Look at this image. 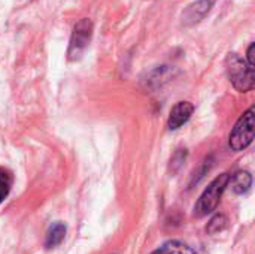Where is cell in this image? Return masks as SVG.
<instances>
[{
	"mask_svg": "<svg viewBox=\"0 0 255 254\" xmlns=\"http://www.w3.org/2000/svg\"><path fill=\"white\" fill-rule=\"evenodd\" d=\"M226 70L230 82L241 93L251 91L254 88V67H251L239 54L230 52L226 58Z\"/></svg>",
	"mask_w": 255,
	"mask_h": 254,
	"instance_id": "6da1fadb",
	"label": "cell"
},
{
	"mask_svg": "<svg viewBox=\"0 0 255 254\" xmlns=\"http://www.w3.org/2000/svg\"><path fill=\"white\" fill-rule=\"evenodd\" d=\"M226 228H227V219H226V216L218 214V216H215V217L209 222V225H208V232H209L211 235H217V234L223 232Z\"/></svg>",
	"mask_w": 255,
	"mask_h": 254,
	"instance_id": "8fae6325",
	"label": "cell"
},
{
	"mask_svg": "<svg viewBox=\"0 0 255 254\" xmlns=\"http://www.w3.org/2000/svg\"><path fill=\"white\" fill-rule=\"evenodd\" d=\"M155 252L157 254H197L191 247L181 241H167Z\"/></svg>",
	"mask_w": 255,
	"mask_h": 254,
	"instance_id": "9c48e42d",
	"label": "cell"
},
{
	"mask_svg": "<svg viewBox=\"0 0 255 254\" xmlns=\"http://www.w3.org/2000/svg\"><path fill=\"white\" fill-rule=\"evenodd\" d=\"M254 106L250 108L235 124L230 136L229 145L233 151H242L248 148L254 141Z\"/></svg>",
	"mask_w": 255,
	"mask_h": 254,
	"instance_id": "3957f363",
	"label": "cell"
},
{
	"mask_svg": "<svg viewBox=\"0 0 255 254\" xmlns=\"http://www.w3.org/2000/svg\"><path fill=\"white\" fill-rule=\"evenodd\" d=\"M229 175L223 174L220 177H217L209 186L208 189L202 193V196L199 198L196 207H194V216L196 217H205L208 214H211L212 211H215V208L218 207L221 196L226 190V187L229 186Z\"/></svg>",
	"mask_w": 255,
	"mask_h": 254,
	"instance_id": "7a4b0ae2",
	"label": "cell"
},
{
	"mask_svg": "<svg viewBox=\"0 0 255 254\" xmlns=\"http://www.w3.org/2000/svg\"><path fill=\"white\" fill-rule=\"evenodd\" d=\"M193 112H194V105L193 103H190V102H178L170 111L169 121H167L169 129L170 130L179 129L182 124H185L191 118Z\"/></svg>",
	"mask_w": 255,
	"mask_h": 254,
	"instance_id": "8992f818",
	"label": "cell"
},
{
	"mask_svg": "<svg viewBox=\"0 0 255 254\" xmlns=\"http://www.w3.org/2000/svg\"><path fill=\"white\" fill-rule=\"evenodd\" d=\"M66 237V226L61 222H55L49 226L46 232V240H45V247L46 249H54L63 243Z\"/></svg>",
	"mask_w": 255,
	"mask_h": 254,
	"instance_id": "ba28073f",
	"label": "cell"
},
{
	"mask_svg": "<svg viewBox=\"0 0 255 254\" xmlns=\"http://www.w3.org/2000/svg\"><path fill=\"white\" fill-rule=\"evenodd\" d=\"M229 184L232 186V190L236 195H244V193H247L251 189L253 177H251L250 172L241 171V172H236L232 178H229Z\"/></svg>",
	"mask_w": 255,
	"mask_h": 254,
	"instance_id": "52a82bcc",
	"label": "cell"
},
{
	"mask_svg": "<svg viewBox=\"0 0 255 254\" xmlns=\"http://www.w3.org/2000/svg\"><path fill=\"white\" fill-rule=\"evenodd\" d=\"M91 34H93V22L88 18H82L81 21L76 22L69 43V51H67L69 60L81 58V55L84 54V51L87 49L91 40Z\"/></svg>",
	"mask_w": 255,
	"mask_h": 254,
	"instance_id": "277c9868",
	"label": "cell"
},
{
	"mask_svg": "<svg viewBox=\"0 0 255 254\" xmlns=\"http://www.w3.org/2000/svg\"><path fill=\"white\" fill-rule=\"evenodd\" d=\"M12 183H13V178H12V174L4 169V168H0V204L6 199V196L9 195L10 192V187H12Z\"/></svg>",
	"mask_w": 255,
	"mask_h": 254,
	"instance_id": "30bf717a",
	"label": "cell"
},
{
	"mask_svg": "<svg viewBox=\"0 0 255 254\" xmlns=\"http://www.w3.org/2000/svg\"><path fill=\"white\" fill-rule=\"evenodd\" d=\"M254 49H255V43H251V45H250V48H248V54H247V58H248V61H247V63H248L251 67H254L255 66Z\"/></svg>",
	"mask_w": 255,
	"mask_h": 254,
	"instance_id": "7c38bea8",
	"label": "cell"
},
{
	"mask_svg": "<svg viewBox=\"0 0 255 254\" xmlns=\"http://www.w3.org/2000/svg\"><path fill=\"white\" fill-rule=\"evenodd\" d=\"M151 254H157V252H154V253H151Z\"/></svg>",
	"mask_w": 255,
	"mask_h": 254,
	"instance_id": "4fadbf2b",
	"label": "cell"
},
{
	"mask_svg": "<svg viewBox=\"0 0 255 254\" xmlns=\"http://www.w3.org/2000/svg\"><path fill=\"white\" fill-rule=\"evenodd\" d=\"M217 0H199L193 4H190L184 13H182V22L185 25H194L200 22L214 7Z\"/></svg>",
	"mask_w": 255,
	"mask_h": 254,
	"instance_id": "5b68a950",
	"label": "cell"
}]
</instances>
